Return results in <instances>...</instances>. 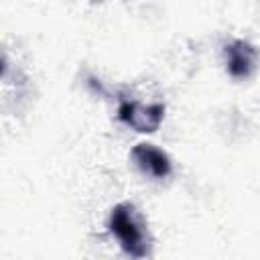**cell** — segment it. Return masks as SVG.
<instances>
[{
    "instance_id": "3957f363",
    "label": "cell",
    "mask_w": 260,
    "mask_h": 260,
    "mask_svg": "<svg viewBox=\"0 0 260 260\" xmlns=\"http://www.w3.org/2000/svg\"><path fill=\"white\" fill-rule=\"evenodd\" d=\"M134 165L148 177H154V179H165L171 175L173 171V165H171V158L167 152H162L160 148H156L154 144H146V142H140L132 148L130 152Z\"/></svg>"
},
{
    "instance_id": "7a4b0ae2",
    "label": "cell",
    "mask_w": 260,
    "mask_h": 260,
    "mask_svg": "<svg viewBox=\"0 0 260 260\" xmlns=\"http://www.w3.org/2000/svg\"><path fill=\"white\" fill-rule=\"evenodd\" d=\"M118 118L134 128L136 132L142 134H152L158 130L162 118H165V106L162 104H150V106H142L138 102H128L122 100L118 106Z\"/></svg>"
},
{
    "instance_id": "5b68a950",
    "label": "cell",
    "mask_w": 260,
    "mask_h": 260,
    "mask_svg": "<svg viewBox=\"0 0 260 260\" xmlns=\"http://www.w3.org/2000/svg\"><path fill=\"white\" fill-rule=\"evenodd\" d=\"M89 2H104V0H89Z\"/></svg>"
},
{
    "instance_id": "277c9868",
    "label": "cell",
    "mask_w": 260,
    "mask_h": 260,
    "mask_svg": "<svg viewBox=\"0 0 260 260\" xmlns=\"http://www.w3.org/2000/svg\"><path fill=\"white\" fill-rule=\"evenodd\" d=\"M258 59H260L258 49L254 45H250L248 41H234L225 47L228 71L236 79L250 77L254 73V69L258 67Z\"/></svg>"
},
{
    "instance_id": "6da1fadb",
    "label": "cell",
    "mask_w": 260,
    "mask_h": 260,
    "mask_svg": "<svg viewBox=\"0 0 260 260\" xmlns=\"http://www.w3.org/2000/svg\"><path fill=\"white\" fill-rule=\"evenodd\" d=\"M110 232L120 242L122 250L132 258H144L150 252V240L142 215L132 203H118L108 221Z\"/></svg>"
}]
</instances>
